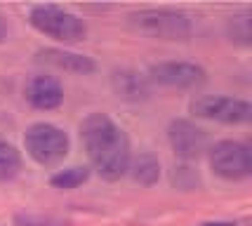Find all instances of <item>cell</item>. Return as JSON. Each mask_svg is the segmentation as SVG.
<instances>
[{
	"instance_id": "obj_5",
	"label": "cell",
	"mask_w": 252,
	"mask_h": 226,
	"mask_svg": "<svg viewBox=\"0 0 252 226\" xmlns=\"http://www.w3.org/2000/svg\"><path fill=\"white\" fill-rule=\"evenodd\" d=\"M210 167L221 179L238 182L252 174V153L243 141H217L210 149Z\"/></svg>"
},
{
	"instance_id": "obj_7",
	"label": "cell",
	"mask_w": 252,
	"mask_h": 226,
	"mask_svg": "<svg viewBox=\"0 0 252 226\" xmlns=\"http://www.w3.org/2000/svg\"><path fill=\"white\" fill-rule=\"evenodd\" d=\"M167 139L170 146L179 158L184 161H196L208 149V134L205 129L193 125L191 120H172L167 128Z\"/></svg>"
},
{
	"instance_id": "obj_13",
	"label": "cell",
	"mask_w": 252,
	"mask_h": 226,
	"mask_svg": "<svg viewBox=\"0 0 252 226\" xmlns=\"http://www.w3.org/2000/svg\"><path fill=\"white\" fill-rule=\"evenodd\" d=\"M90 179V167H66V170H59L57 174L50 177V184L55 186V189H64V191H71V189H78L80 184H85Z\"/></svg>"
},
{
	"instance_id": "obj_1",
	"label": "cell",
	"mask_w": 252,
	"mask_h": 226,
	"mask_svg": "<svg viewBox=\"0 0 252 226\" xmlns=\"http://www.w3.org/2000/svg\"><path fill=\"white\" fill-rule=\"evenodd\" d=\"M80 139L92 167L106 182H116L127 172L132 161L130 139L106 113H90L80 123Z\"/></svg>"
},
{
	"instance_id": "obj_14",
	"label": "cell",
	"mask_w": 252,
	"mask_h": 226,
	"mask_svg": "<svg viewBox=\"0 0 252 226\" xmlns=\"http://www.w3.org/2000/svg\"><path fill=\"white\" fill-rule=\"evenodd\" d=\"M22 167V156L12 144L0 139V182H7Z\"/></svg>"
},
{
	"instance_id": "obj_17",
	"label": "cell",
	"mask_w": 252,
	"mask_h": 226,
	"mask_svg": "<svg viewBox=\"0 0 252 226\" xmlns=\"http://www.w3.org/2000/svg\"><path fill=\"white\" fill-rule=\"evenodd\" d=\"M14 224L17 226H66L59 219L52 217H38V215H17L14 217Z\"/></svg>"
},
{
	"instance_id": "obj_6",
	"label": "cell",
	"mask_w": 252,
	"mask_h": 226,
	"mask_svg": "<svg viewBox=\"0 0 252 226\" xmlns=\"http://www.w3.org/2000/svg\"><path fill=\"white\" fill-rule=\"evenodd\" d=\"M191 113L198 118L229 123V125H241L252 120L250 101L233 97H198L191 101Z\"/></svg>"
},
{
	"instance_id": "obj_9",
	"label": "cell",
	"mask_w": 252,
	"mask_h": 226,
	"mask_svg": "<svg viewBox=\"0 0 252 226\" xmlns=\"http://www.w3.org/2000/svg\"><path fill=\"white\" fill-rule=\"evenodd\" d=\"M24 95L29 99V104L38 111H52L59 108L64 101V87L52 75H35L26 83Z\"/></svg>"
},
{
	"instance_id": "obj_4",
	"label": "cell",
	"mask_w": 252,
	"mask_h": 226,
	"mask_svg": "<svg viewBox=\"0 0 252 226\" xmlns=\"http://www.w3.org/2000/svg\"><path fill=\"white\" fill-rule=\"evenodd\" d=\"M26 153L40 165H55L68 153V134L52 123H35L24 134Z\"/></svg>"
},
{
	"instance_id": "obj_10",
	"label": "cell",
	"mask_w": 252,
	"mask_h": 226,
	"mask_svg": "<svg viewBox=\"0 0 252 226\" xmlns=\"http://www.w3.org/2000/svg\"><path fill=\"white\" fill-rule=\"evenodd\" d=\"M38 62H43L47 66H55L59 71L66 73H76V75H90L97 71V64L78 52H68V50H57V47H45L38 52Z\"/></svg>"
},
{
	"instance_id": "obj_19",
	"label": "cell",
	"mask_w": 252,
	"mask_h": 226,
	"mask_svg": "<svg viewBox=\"0 0 252 226\" xmlns=\"http://www.w3.org/2000/svg\"><path fill=\"white\" fill-rule=\"evenodd\" d=\"M203 226H236V224H229V222H215V224H203Z\"/></svg>"
},
{
	"instance_id": "obj_16",
	"label": "cell",
	"mask_w": 252,
	"mask_h": 226,
	"mask_svg": "<svg viewBox=\"0 0 252 226\" xmlns=\"http://www.w3.org/2000/svg\"><path fill=\"white\" fill-rule=\"evenodd\" d=\"M172 182L184 189V191H191L198 186V174L191 170V167H175V174H172Z\"/></svg>"
},
{
	"instance_id": "obj_15",
	"label": "cell",
	"mask_w": 252,
	"mask_h": 226,
	"mask_svg": "<svg viewBox=\"0 0 252 226\" xmlns=\"http://www.w3.org/2000/svg\"><path fill=\"white\" fill-rule=\"evenodd\" d=\"M229 35L231 40L241 45H250L252 29H250V14H236L229 19Z\"/></svg>"
},
{
	"instance_id": "obj_18",
	"label": "cell",
	"mask_w": 252,
	"mask_h": 226,
	"mask_svg": "<svg viewBox=\"0 0 252 226\" xmlns=\"http://www.w3.org/2000/svg\"><path fill=\"white\" fill-rule=\"evenodd\" d=\"M7 26H5V22H2V19H0V43H5V40H7Z\"/></svg>"
},
{
	"instance_id": "obj_2",
	"label": "cell",
	"mask_w": 252,
	"mask_h": 226,
	"mask_svg": "<svg viewBox=\"0 0 252 226\" xmlns=\"http://www.w3.org/2000/svg\"><path fill=\"white\" fill-rule=\"evenodd\" d=\"M134 33L158 40H189L193 33L191 17L179 10H139L127 17Z\"/></svg>"
},
{
	"instance_id": "obj_12",
	"label": "cell",
	"mask_w": 252,
	"mask_h": 226,
	"mask_svg": "<svg viewBox=\"0 0 252 226\" xmlns=\"http://www.w3.org/2000/svg\"><path fill=\"white\" fill-rule=\"evenodd\" d=\"M113 90L118 97L125 99H142L149 92L144 78H139L137 73H130V71H121V73L113 75Z\"/></svg>"
},
{
	"instance_id": "obj_3",
	"label": "cell",
	"mask_w": 252,
	"mask_h": 226,
	"mask_svg": "<svg viewBox=\"0 0 252 226\" xmlns=\"http://www.w3.org/2000/svg\"><path fill=\"white\" fill-rule=\"evenodd\" d=\"M29 22L35 31L50 35L59 43H78L88 35L85 22L68 10H62L57 5H35L29 12Z\"/></svg>"
},
{
	"instance_id": "obj_11",
	"label": "cell",
	"mask_w": 252,
	"mask_h": 226,
	"mask_svg": "<svg viewBox=\"0 0 252 226\" xmlns=\"http://www.w3.org/2000/svg\"><path fill=\"white\" fill-rule=\"evenodd\" d=\"M127 172L132 174V179L142 186H154L160 179V162L154 153H139L134 161H130Z\"/></svg>"
},
{
	"instance_id": "obj_8",
	"label": "cell",
	"mask_w": 252,
	"mask_h": 226,
	"mask_svg": "<svg viewBox=\"0 0 252 226\" xmlns=\"http://www.w3.org/2000/svg\"><path fill=\"white\" fill-rule=\"evenodd\" d=\"M149 75L167 87H196L205 83V68L191 62H160L149 68Z\"/></svg>"
}]
</instances>
